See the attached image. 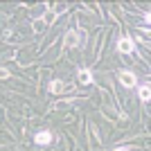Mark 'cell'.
I'll return each instance as SVG.
<instances>
[{
	"label": "cell",
	"mask_w": 151,
	"mask_h": 151,
	"mask_svg": "<svg viewBox=\"0 0 151 151\" xmlns=\"http://www.w3.org/2000/svg\"><path fill=\"white\" fill-rule=\"evenodd\" d=\"M117 77H120L122 86H126V88H133V86H135V75H133V72H129V70H126V72L122 70Z\"/></svg>",
	"instance_id": "3"
},
{
	"label": "cell",
	"mask_w": 151,
	"mask_h": 151,
	"mask_svg": "<svg viewBox=\"0 0 151 151\" xmlns=\"http://www.w3.org/2000/svg\"><path fill=\"white\" fill-rule=\"evenodd\" d=\"M149 97H151V88H149V86H142V88H140V99L149 101Z\"/></svg>",
	"instance_id": "7"
},
{
	"label": "cell",
	"mask_w": 151,
	"mask_h": 151,
	"mask_svg": "<svg viewBox=\"0 0 151 151\" xmlns=\"http://www.w3.org/2000/svg\"><path fill=\"white\" fill-rule=\"evenodd\" d=\"M83 38H86V32H83V29H70L68 34H65V45H70V47H79V45L83 43Z\"/></svg>",
	"instance_id": "1"
},
{
	"label": "cell",
	"mask_w": 151,
	"mask_h": 151,
	"mask_svg": "<svg viewBox=\"0 0 151 151\" xmlns=\"http://www.w3.org/2000/svg\"><path fill=\"white\" fill-rule=\"evenodd\" d=\"M34 142H36V145H41V147L50 145V142H52V133H50V131H38L36 135H34Z\"/></svg>",
	"instance_id": "4"
},
{
	"label": "cell",
	"mask_w": 151,
	"mask_h": 151,
	"mask_svg": "<svg viewBox=\"0 0 151 151\" xmlns=\"http://www.w3.org/2000/svg\"><path fill=\"white\" fill-rule=\"evenodd\" d=\"M7 77H9V72L5 68H0V79H7Z\"/></svg>",
	"instance_id": "8"
},
{
	"label": "cell",
	"mask_w": 151,
	"mask_h": 151,
	"mask_svg": "<svg viewBox=\"0 0 151 151\" xmlns=\"http://www.w3.org/2000/svg\"><path fill=\"white\" fill-rule=\"evenodd\" d=\"M77 77H79V81L83 83V86H88V83H93V75H90V70L81 68L79 72H77Z\"/></svg>",
	"instance_id": "5"
},
{
	"label": "cell",
	"mask_w": 151,
	"mask_h": 151,
	"mask_svg": "<svg viewBox=\"0 0 151 151\" xmlns=\"http://www.w3.org/2000/svg\"><path fill=\"white\" fill-rule=\"evenodd\" d=\"M113 151H131L129 147H117V149H113Z\"/></svg>",
	"instance_id": "9"
},
{
	"label": "cell",
	"mask_w": 151,
	"mask_h": 151,
	"mask_svg": "<svg viewBox=\"0 0 151 151\" xmlns=\"http://www.w3.org/2000/svg\"><path fill=\"white\" fill-rule=\"evenodd\" d=\"M117 50H120V52H124V54H131V52L135 50V45H133V41H131V38H129V36L124 34V36H122L120 41H117Z\"/></svg>",
	"instance_id": "2"
},
{
	"label": "cell",
	"mask_w": 151,
	"mask_h": 151,
	"mask_svg": "<svg viewBox=\"0 0 151 151\" xmlns=\"http://www.w3.org/2000/svg\"><path fill=\"white\" fill-rule=\"evenodd\" d=\"M65 88H68V86H65L63 81H59V79H57V81H52V83H50V93H63Z\"/></svg>",
	"instance_id": "6"
}]
</instances>
